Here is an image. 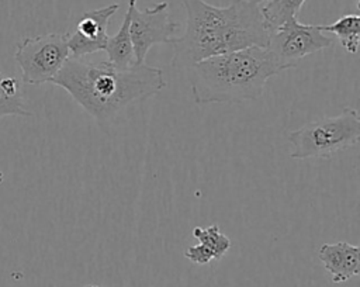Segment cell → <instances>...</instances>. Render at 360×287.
<instances>
[{"label": "cell", "mask_w": 360, "mask_h": 287, "mask_svg": "<svg viewBox=\"0 0 360 287\" xmlns=\"http://www.w3.org/2000/svg\"><path fill=\"white\" fill-rule=\"evenodd\" d=\"M3 179H4V174H3V172H0V183L3 181Z\"/></svg>", "instance_id": "17"}, {"label": "cell", "mask_w": 360, "mask_h": 287, "mask_svg": "<svg viewBox=\"0 0 360 287\" xmlns=\"http://www.w3.org/2000/svg\"><path fill=\"white\" fill-rule=\"evenodd\" d=\"M292 159H321L345 151L360 141V117L345 107L338 115H323L288 134Z\"/></svg>", "instance_id": "4"}, {"label": "cell", "mask_w": 360, "mask_h": 287, "mask_svg": "<svg viewBox=\"0 0 360 287\" xmlns=\"http://www.w3.org/2000/svg\"><path fill=\"white\" fill-rule=\"evenodd\" d=\"M118 8L120 4L112 3L97 10L84 11L75 28L65 32L70 56L82 58L98 51H104L108 39L107 25Z\"/></svg>", "instance_id": "8"}, {"label": "cell", "mask_w": 360, "mask_h": 287, "mask_svg": "<svg viewBox=\"0 0 360 287\" xmlns=\"http://www.w3.org/2000/svg\"><path fill=\"white\" fill-rule=\"evenodd\" d=\"M69 56L66 34L59 32L25 37L18 41L14 52L21 69V82L27 84L49 83Z\"/></svg>", "instance_id": "5"}, {"label": "cell", "mask_w": 360, "mask_h": 287, "mask_svg": "<svg viewBox=\"0 0 360 287\" xmlns=\"http://www.w3.org/2000/svg\"><path fill=\"white\" fill-rule=\"evenodd\" d=\"M191 96L195 104H242L262 97L267 80L280 73L267 48L249 46L194 63Z\"/></svg>", "instance_id": "3"}, {"label": "cell", "mask_w": 360, "mask_h": 287, "mask_svg": "<svg viewBox=\"0 0 360 287\" xmlns=\"http://www.w3.org/2000/svg\"><path fill=\"white\" fill-rule=\"evenodd\" d=\"M305 0H267L260 7L263 24L267 32H273L288 20L297 17Z\"/></svg>", "instance_id": "12"}, {"label": "cell", "mask_w": 360, "mask_h": 287, "mask_svg": "<svg viewBox=\"0 0 360 287\" xmlns=\"http://www.w3.org/2000/svg\"><path fill=\"white\" fill-rule=\"evenodd\" d=\"M6 115H32L25 108L22 82L14 76H4L0 69V118Z\"/></svg>", "instance_id": "11"}, {"label": "cell", "mask_w": 360, "mask_h": 287, "mask_svg": "<svg viewBox=\"0 0 360 287\" xmlns=\"http://www.w3.org/2000/svg\"><path fill=\"white\" fill-rule=\"evenodd\" d=\"M129 21H131V11L129 8H127V13L124 15L120 30L112 37L108 35L105 49H104L107 52L108 62L120 68H127L136 63L132 42H131V35H129Z\"/></svg>", "instance_id": "10"}, {"label": "cell", "mask_w": 360, "mask_h": 287, "mask_svg": "<svg viewBox=\"0 0 360 287\" xmlns=\"http://www.w3.org/2000/svg\"><path fill=\"white\" fill-rule=\"evenodd\" d=\"M184 256L195 263V264H208L211 260H214V256L212 253L204 248L201 243H197V245H193V246H188L186 250H184Z\"/></svg>", "instance_id": "15"}, {"label": "cell", "mask_w": 360, "mask_h": 287, "mask_svg": "<svg viewBox=\"0 0 360 287\" xmlns=\"http://www.w3.org/2000/svg\"><path fill=\"white\" fill-rule=\"evenodd\" d=\"M193 236L212 253L214 260H219L231 248V239L219 231L217 224L207 228L195 227L193 229Z\"/></svg>", "instance_id": "14"}, {"label": "cell", "mask_w": 360, "mask_h": 287, "mask_svg": "<svg viewBox=\"0 0 360 287\" xmlns=\"http://www.w3.org/2000/svg\"><path fill=\"white\" fill-rule=\"evenodd\" d=\"M84 287H100V286H96V284H87V286H84Z\"/></svg>", "instance_id": "18"}, {"label": "cell", "mask_w": 360, "mask_h": 287, "mask_svg": "<svg viewBox=\"0 0 360 287\" xmlns=\"http://www.w3.org/2000/svg\"><path fill=\"white\" fill-rule=\"evenodd\" d=\"M323 32L333 34L340 41L342 46L349 53H356L360 44V15L345 14L335 23L319 25Z\"/></svg>", "instance_id": "13"}, {"label": "cell", "mask_w": 360, "mask_h": 287, "mask_svg": "<svg viewBox=\"0 0 360 287\" xmlns=\"http://www.w3.org/2000/svg\"><path fill=\"white\" fill-rule=\"evenodd\" d=\"M248 1H250V3H253V4H260V3H263V1H267V0H248Z\"/></svg>", "instance_id": "16"}, {"label": "cell", "mask_w": 360, "mask_h": 287, "mask_svg": "<svg viewBox=\"0 0 360 287\" xmlns=\"http://www.w3.org/2000/svg\"><path fill=\"white\" fill-rule=\"evenodd\" d=\"M318 259L333 283L347 281L360 272V248L349 242L323 243L318 250Z\"/></svg>", "instance_id": "9"}, {"label": "cell", "mask_w": 360, "mask_h": 287, "mask_svg": "<svg viewBox=\"0 0 360 287\" xmlns=\"http://www.w3.org/2000/svg\"><path fill=\"white\" fill-rule=\"evenodd\" d=\"M186 8V30L172 41V66L187 69L210 56L249 46L266 48L269 32L260 7L248 0H233L217 7L204 0H181Z\"/></svg>", "instance_id": "2"}, {"label": "cell", "mask_w": 360, "mask_h": 287, "mask_svg": "<svg viewBox=\"0 0 360 287\" xmlns=\"http://www.w3.org/2000/svg\"><path fill=\"white\" fill-rule=\"evenodd\" d=\"M333 44L319 25L302 24L297 17L269 34L267 49L280 72L294 68L302 58L322 51Z\"/></svg>", "instance_id": "6"}, {"label": "cell", "mask_w": 360, "mask_h": 287, "mask_svg": "<svg viewBox=\"0 0 360 287\" xmlns=\"http://www.w3.org/2000/svg\"><path fill=\"white\" fill-rule=\"evenodd\" d=\"M128 8L131 11L129 35L135 62L145 63V58L153 45L172 44L180 24L170 20L169 4L166 1L139 10L136 0H128Z\"/></svg>", "instance_id": "7"}, {"label": "cell", "mask_w": 360, "mask_h": 287, "mask_svg": "<svg viewBox=\"0 0 360 287\" xmlns=\"http://www.w3.org/2000/svg\"><path fill=\"white\" fill-rule=\"evenodd\" d=\"M49 83L66 90L100 127H110L132 103H141L166 87L160 68L146 63L120 68L86 56H69Z\"/></svg>", "instance_id": "1"}]
</instances>
